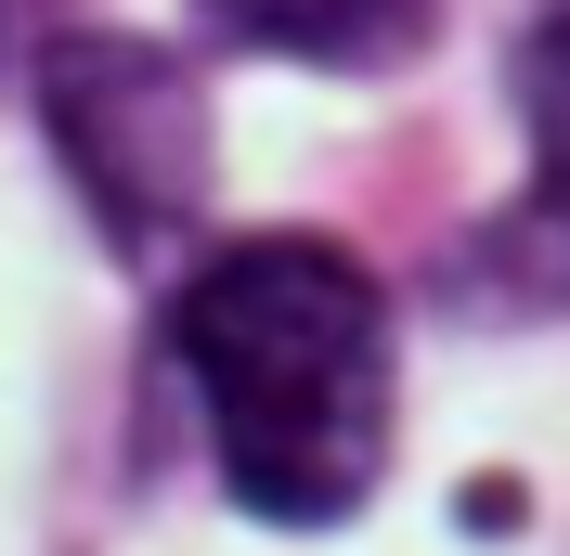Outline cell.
I'll return each instance as SVG.
<instances>
[{
	"mask_svg": "<svg viewBox=\"0 0 570 556\" xmlns=\"http://www.w3.org/2000/svg\"><path fill=\"white\" fill-rule=\"evenodd\" d=\"M169 349L208 401L220 479L273 530L351 518L390 466V311L324 234L220 246L169 298Z\"/></svg>",
	"mask_w": 570,
	"mask_h": 556,
	"instance_id": "cell-1",
	"label": "cell"
},
{
	"mask_svg": "<svg viewBox=\"0 0 570 556\" xmlns=\"http://www.w3.org/2000/svg\"><path fill=\"white\" fill-rule=\"evenodd\" d=\"M52 130H66V169L91 181V208L117 220L130 246L181 234L195 195H208V78L156 52V39H52Z\"/></svg>",
	"mask_w": 570,
	"mask_h": 556,
	"instance_id": "cell-2",
	"label": "cell"
},
{
	"mask_svg": "<svg viewBox=\"0 0 570 556\" xmlns=\"http://www.w3.org/2000/svg\"><path fill=\"white\" fill-rule=\"evenodd\" d=\"M234 39H259V52H312V66H402L428 39V13L441 0H208Z\"/></svg>",
	"mask_w": 570,
	"mask_h": 556,
	"instance_id": "cell-3",
	"label": "cell"
},
{
	"mask_svg": "<svg viewBox=\"0 0 570 556\" xmlns=\"http://www.w3.org/2000/svg\"><path fill=\"white\" fill-rule=\"evenodd\" d=\"M519 105H532V156H544V208L570 220V27L532 39V66H519Z\"/></svg>",
	"mask_w": 570,
	"mask_h": 556,
	"instance_id": "cell-4",
	"label": "cell"
}]
</instances>
